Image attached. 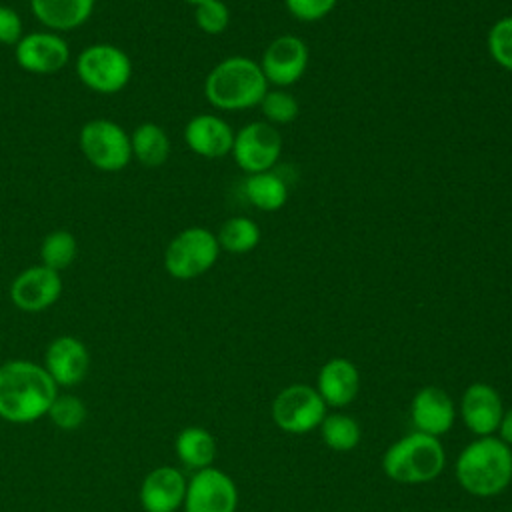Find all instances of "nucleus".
I'll list each match as a JSON object with an SVG mask.
<instances>
[{
    "instance_id": "obj_1",
    "label": "nucleus",
    "mask_w": 512,
    "mask_h": 512,
    "mask_svg": "<svg viewBox=\"0 0 512 512\" xmlns=\"http://www.w3.org/2000/svg\"><path fill=\"white\" fill-rule=\"evenodd\" d=\"M58 386L42 364L8 360L0 364V418L30 424L48 414Z\"/></svg>"
},
{
    "instance_id": "obj_2",
    "label": "nucleus",
    "mask_w": 512,
    "mask_h": 512,
    "mask_svg": "<svg viewBox=\"0 0 512 512\" xmlns=\"http://www.w3.org/2000/svg\"><path fill=\"white\" fill-rule=\"evenodd\" d=\"M456 480L472 496H498L512 482V448L496 436H478L462 448Z\"/></svg>"
},
{
    "instance_id": "obj_3",
    "label": "nucleus",
    "mask_w": 512,
    "mask_h": 512,
    "mask_svg": "<svg viewBox=\"0 0 512 512\" xmlns=\"http://www.w3.org/2000/svg\"><path fill=\"white\" fill-rule=\"evenodd\" d=\"M268 92V80L260 64L248 56H228L220 60L204 80L206 100L224 112L250 110Z\"/></svg>"
},
{
    "instance_id": "obj_4",
    "label": "nucleus",
    "mask_w": 512,
    "mask_h": 512,
    "mask_svg": "<svg viewBox=\"0 0 512 512\" xmlns=\"http://www.w3.org/2000/svg\"><path fill=\"white\" fill-rule=\"evenodd\" d=\"M446 452L436 436L410 432L388 446L382 458L384 474L398 484H426L440 476Z\"/></svg>"
},
{
    "instance_id": "obj_5",
    "label": "nucleus",
    "mask_w": 512,
    "mask_h": 512,
    "mask_svg": "<svg viewBox=\"0 0 512 512\" xmlns=\"http://www.w3.org/2000/svg\"><path fill=\"white\" fill-rule=\"evenodd\" d=\"M220 256L216 234L204 226L178 232L164 250V268L176 280H192L208 272Z\"/></svg>"
},
{
    "instance_id": "obj_6",
    "label": "nucleus",
    "mask_w": 512,
    "mask_h": 512,
    "mask_svg": "<svg viewBox=\"0 0 512 512\" xmlns=\"http://www.w3.org/2000/svg\"><path fill=\"white\" fill-rule=\"evenodd\" d=\"M76 74L92 92L116 94L122 92L132 78V60L114 44H90L76 58Z\"/></svg>"
},
{
    "instance_id": "obj_7",
    "label": "nucleus",
    "mask_w": 512,
    "mask_h": 512,
    "mask_svg": "<svg viewBox=\"0 0 512 512\" xmlns=\"http://www.w3.org/2000/svg\"><path fill=\"white\" fill-rule=\"evenodd\" d=\"M78 144L84 158L100 172H120L132 160L130 134L110 118L84 122Z\"/></svg>"
},
{
    "instance_id": "obj_8",
    "label": "nucleus",
    "mask_w": 512,
    "mask_h": 512,
    "mask_svg": "<svg viewBox=\"0 0 512 512\" xmlns=\"http://www.w3.org/2000/svg\"><path fill=\"white\" fill-rule=\"evenodd\" d=\"M326 404L308 384H290L272 402L274 424L288 434H306L318 428L326 416Z\"/></svg>"
},
{
    "instance_id": "obj_9",
    "label": "nucleus",
    "mask_w": 512,
    "mask_h": 512,
    "mask_svg": "<svg viewBox=\"0 0 512 512\" xmlns=\"http://www.w3.org/2000/svg\"><path fill=\"white\" fill-rule=\"evenodd\" d=\"M282 152V136L276 126L266 120H254L244 124L234 134L232 156L238 168L246 174L266 172L276 166Z\"/></svg>"
},
{
    "instance_id": "obj_10",
    "label": "nucleus",
    "mask_w": 512,
    "mask_h": 512,
    "mask_svg": "<svg viewBox=\"0 0 512 512\" xmlns=\"http://www.w3.org/2000/svg\"><path fill=\"white\" fill-rule=\"evenodd\" d=\"M236 506L238 488L234 480L214 466L194 472L186 484L184 512H236Z\"/></svg>"
},
{
    "instance_id": "obj_11",
    "label": "nucleus",
    "mask_w": 512,
    "mask_h": 512,
    "mask_svg": "<svg viewBox=\"0 0 512 512\" xmlns=\"http://www.w3.org/2000/svg\"><path fill=\"white\" fill-rule=\"evenodd\" d=\"M310 52L306 42L294 34L276 36L264 50L260 58V68L276 88H286L296 84L308 68Z\"/></svg>"
},
{
    "instance_id": "obj_12",
    "label": "nucleus",
    "mask_w": 512,
    "mask_h": 512,
    "mask_svg": "<svg viewBox=\"0 0 512 512\" xmlns=\"http://www.w3.org/2000/svg\"><path fill=\"white\" fill-rule=\"evenodd\" d=\"M14 48H16V64L22 70L38 76L56 74L70 60L68 42L58 32H52V30L24 34Z\"/></svg>"
},
{
    "instance_id": "obj_13",
    "label": "nucleus",
    "mask_w": 512,
    "mask_h": 512,
    "mask_svg": "<svg viewBox=\"0 0 512 512\" xmlns=\"http://www.w3.org/2000/svg\"><path fill=\"white\" fill-rule=\"evenodd\" d=\"M62 278L60 272L34 264L22 270L10 284V300L22 312H42L56 304L62 294Z\"/></svg>"
},
{
    "instance_id": "obj_14",
    "label": "nucleus",
    "mask_w": 512,
    "mask_h": 512,
    "mask_svg": "<svg viewBox=\"0 0 512 512\" xmlns=\"http://www.w3.org/2000/svg\"><path fill=\"white\" fill-rule=\"evenodd\" d=\"M42 366L58 388H72L86 378L90 368V352L86 344L76 336H56L46 346Z\"/></svg>"
},
{
    "instance_id": "obj_15",
    "label": "nucleus",
    "mask_w": 512,
    "mask_h": 512,
    "mask_svg": "<svg viewBox=\"0 0 512 512\" xmlns=\"http://www.w3.org/2000/svg\"><path fill=\"white\" fill-rule=\"evenodd\" d=\"M460 414L470 432L492 436L502 420L504 406L498 390L486 382L470 384L460 400Z\"/></svg>"
},
{
    "instance_id": "obj_16",
    "label": "nucleus",
    "mask_w": 512,
    "mask_h": 512,
    "mask_svg": "<svg viewBox=\"0 0 512 512\" xmlns=\"http://www.w3.org/2000/svg\"><path fill=\"white\" fill-rule=\"evenodd\" d=\"M188 480L174 466L150 470L140 484V506L144 512H176L184 504Z\"/></svg>"
},
{
    "instance_id": "obj_17",
    "label": "nucleus",
    "mask_w": 512,
    "mask_h": 512,
    "mask_svg": "<svg viewBox=\"0 0 512 512\" xmlns=\"http://www.w3.org/2000/svg\"><path fill=\"white\" fill-rule=\"evenodd\" d=\"M454 418V402L438 386H424L410 402V420L416 432L440 438L452 428Z\"/></svg>"
},
{
    "instance_id": "obj_18",
    "label": "nucleus",
    "mask_w": 512,
    "mask_h": 512,
    "mask_svg": "<svg viewBox=\"0 0 512 512\" xmlns=\"http://www.w3.org/2000/svg\"><path fill=\"white\" fill-rule=\"evenodd\" d=\"M232 126L216 114H196L184 126L186 146L202 158H224L234 144Z\"/></svg>"
},
{
    "instance_id": "obj_19",
    "label": "nucleus",
    "mask_w": 512,
    "mask_h": 512,
    "mask_svg": "<svg viewBox=\"0 0 512 512\" xmlns=\"http://www.w3.org/2000/svg\"><path fill=\"white\" fill-rule=\"evenodd\" d=\"M318 394L326 406L344 408L360 392V372L348 358H332L318 372Z\"/></svg>"
},
{
    "instance_id": "obj_20",
    "label": "nucleus",
    "mask_w": 512,
    "mask_h": 512,
    "mask_svg": "<svg viewBox=\"0 0 512 512\" xmlns=\"http://www.w3.org/2000/svg\"><path fill=\"white\" fill-rule=\"evenodd\" d=\"M96 0H30L32 14L52 32L80 28L92 16Z\"/></svg>"
},
{
    "instance_id": "obj_21",
    "label": "nucleus",
    "mask_w": 512,
    "mask_h": 512,
    "mask_svg": "<svg viewBox=\"0 0 512 512\" xmlns=\"http://www.w3.org/2000/svg\"><path fill=\"white\" fill-rule=\"evenodd\" d=\"M174 452L188 470H204L216 458V440L202 426H186L174 440Z\"/></svg>"
},
{
    "instance_id": "obj_22",
    "label": "nucleus",
    "mask_w": 512,
    "mask_h": 512,
    "mask_svg": "<svg viewBox=\"0 0 512 512\" xmlns=\"http://www.w3.org/2000/svg\"><path fill=\"white\" fill-rule=\"evenodd\" d=\"M132 158L146 168L162 166L170 156V138L166 130L154 122H142L130 134Z\"/></svg>"
},
{
    "instance_id": "obj_23",
    "label": "nucleus",
    "mask_w": 512,
    "mask_h": 512,
    "mask_svg": "<svg viewBox=\"0 0 512 512\" xmlns=\"http://www.w3.org/2000/svg\"><path fill=\"white\" fill-rule=\"evenodd\" d=\"M244 196L262 212H276L288 200V184L274 170L248 174L244 180Z\"/></svg>"
},
{
    "instance_id": "obj_24",
    "label": "nucleus",
    "mask_w": 512,
    "mask_h": 512,
    "mask_svg": "<svg viewBox=\"0 0 512 512\" xmlns=\"http://www.w3.org/2000/svg\"><path fill=\"white\" fill-rule=\"evenodd\" d=\"M216 240L220 250L230 254H248L260 242V228L248 216H232L220 226Z\"/></svg>"
},
{
    "instance_id": "obj_25",
    "label": "nucleus",
    "mask_w": 512,
    "mask_h": 512,
    "mask_svg": "<svg viewBox=\"0 0 512 512\" xmlns=\"http://www.w3.org/2000/svg\"><path fill=\"white\" fill-rule=\"evenodd\" d=\"M318 428H320L322 442L334 452H350L358 446L362 438L360 424L352 416L342 412L326 414Z\"/></svg>"
},
{
    "instance_id": "obj_26",
    "label": "nucleus",
    "mask_w": 512,
    "mask_h": 512,
    "mask_svg": "<svg viewBox=\"0 0 512 512\" xmlns=\"http://www.w3.org/2000/svg\"><path fill=\"white\" fill-rule=\"evenodd\" d=\"M76 254H78L76 236L62 228L48 232L40 244V264L56 272L66 270L76 260Z\"/></svg>"
},
{
    "instance_id": "obj_27",
    "label": "nucleus",
    "mask_w": 512,
    "mask_h": 512,
    "mask_svg": "<svg viewBox=\"0 0 512 512\" xmlns=\"http://www.w3.org/2000/svg\"><path fill=\"white\" fill-rule=\"evenodd\" d=\"M258 106H260L266 122L272 126H286L292 120H296V116L300 112L298 100L284 88H272V90L268 88V92L264 94V98L260 100Z\"/></svg>"
},
{
    "instance_id": "obj_28",
    "label": "nucleus",
    "mask_w": 512,
    "mask_h": 512,
    "mask_svg": "<svg viewBox=\"0 0 512 512\" xmlns=\"http://www.w3.org/2000/svg\"><path fill=\"white\" fill-rule=\"evenodd\" d=\"M52 424L64 432H74L78 430L88 416L86 404L74 396V394H58L46 414Z\"/></svg>"
},
{
    "instance_id": "obj_29",
    "label": "nucleus",
    "mask_w": 512,
    "mask_h": 512,
    "mask_svg": "<svg viewBox=\"0 0 512 512\" xmlns=\"http://www.w3.org/2000/svg\"><path fill=\"white\" fill-rule=\"evenodd\" d=\"M486 46L492 60L500 68L512 72V16H504L490 26Z\"/></svg>"
},
{
    "instance_id": "obj_30",
    "label": "nucleus",
    "mask_w": 512,
    "mask_h": 512,
    "mask_svg": "<svg viewBox=\"0 0 512 512\" xmlns=\"http://www.w3.org/2000/svg\"><path fill=\"white\" fill-rule=\"evenodd\" d=\"M194 22L204 34L216 36L228 28L230 10L222 0H206L194 6Z\"/></svg>"
},
{
    "instance_id": "obj_31",
    "label": "nucleus",
    "mask_w": 512,
    "mask_h": 512,
    "mask_svg": "<svg viewBox=\"0 0 512 512\" xmlns=\"http://www.w3.org/2000/svg\"><path fill=\"white\" fill-rule=\"evenodd\" d=\"M338 0H284L288 12L302 22H316L328 16Z\"/></svg>"
},
{
    "instance_id": "obj_32",
    "label": "nucleus",
    "mask_w": 512,
    "mask_h": 512,
    "mask_svg": "<svg viewBox=\"0 0 512 512\" xmlns=\"http://www.w3.org/2000/svg\"><path fill=\"white\" fill-rule=\"evenodd\" d=\"M20 38H22L20 14L14 8L0 4V44L16 46Z\"/></svg>"
},
{
    "instance_id": "obj_33",
    "label": "nucleus",
    "mask_w": 512,
    "mask_h": 512,
    "mask_svg": "<svg viewBox=\"0 0 512 512\" xmlns=\"http://www.w3.org/2000/svg\"><path fill=\"white\" fill-rule=\"evenodd\" d=\"M500 436L502 442H506L508 446H512V408H508L504 414H502V420H500V426L496 430Z\"/></svg>"
},
{
    "instance_id": "obj_34",
    "label": "nucleus",
    "mask_w": 512,
    "mask_h": 512,
    "mask_svg": "<svg viewBox=\"0 0 512 512\" xmlns=\"http://www.w3.org/2000/svg\"><path fill=\"white\" fill-rule=\"evenodd\" d=\"M184 2H188V4H192V6H198V4H202V2H206V0H184Z\"/></svg>"
}]
</instances>
